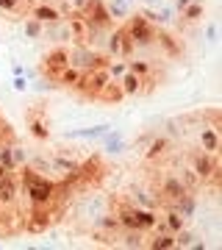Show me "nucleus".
<instances>
[{"label":"nucleus","instance_id":"nucleus-1","mask_svg":"<svg viewBox=\"0 0 222 250\" xmlns=\"http://www.w3.org/2000/svg\"><path fill=\"white\" fill-rule=\"evenodd\" d=\"M108 211L117 217V223L125 225V228H133V231H153L159 225V211H150V208H142L136 206L125 192H117V195L108 197Z\"/></svg>","mask_w":222,"mask_h":250},{"label":"nucleus","instance_id":"nucleus-2","mask_svg":"<svg viewBox=\"0 0 222 250\" xmlns=\"http://www.w3.org/2000/svg\"><path fill=\"white\" fill-rule=\"evenodd\" d=\"M108 175H111V164H108L100 153H86V156L81 159V164L72 170V178H75L78 195H86V192L100 189Z\"/></svg>","mask_w":222,"mask_h":250},{"label":"nucleus","instance_id":"nucleus-3","mask_svg":"<svg viewBox=\"0 0 222 250\" xmlns=\"http://www.w3.org/2000/svg\"><path fill=\"white\" fill-rule=\"evenodd\" d=\"M120 28L128 34V39L133 42L136 50H153V39H156V28L159 25H153L142 11H131V14L120 22Z\"/></svg>","mask_w":222,"mask_h":250},{"label":"nucleus","instance_id":"nucleus-4","mask_svg":"<svg viewBox=\"0 0 222 250\" xmlns=\"http://www.w3.org/2000/svg\"><path fill=\"white\" fill-rule=\"evenodd\" d=\"M128 70L139 78V83H142V92H139V98H147V95H153V92L159 89L161 83H164V70H161L159 64L153 62H144V59H128Z\"/></svg>","mask_w":222,"mask_h":250},{"label":"nucleus","instance_id":"nucleus-5","mask_svg":"<svg viewBox=\"0 0 222 250\" xmlns=\"http://www.w3.org/2000/svg\"><path fill=\"white\" fill-rule=\"evenodd\" d=\"M153 50H159L161 59H169V62H183L186 59V42L181 31H169V28L159 25L156 28V39H153Z\"/></svg>","mask_w":222,"mask_h":250},{"label":"nucleus","instance_id":"nucleus-6","mask_svg":"<svg viewBox=\"0 0 222 250\" xmlns=\"http://www.w3.org/2000/svg\"><path fill=\"white\" fill-rule=\"evenodd\" d=\"M67 67H70V62H67V45H56L42 56V62H39V75H42L50 86H59V78L64 75Z\"/></svg>","mask_w":222,"mask_h":250},{"label":"nucleus","instance_id":"nucleus-7","mask_svg":"<svg viewBox=\"0 0 222 250\" xmlns=\"http://www.w3.org/2000/svg\"><path fill=\"white\" fill-rule=\"evenodd\" d=\"M25 125L36 142H47L50 139V108H47V103H42V100L31 103L25 108Z\"/></svg>","mask_w":222,"mask_h":250},{"label":"nucleus","instance_id":"nucleus-8","mask_svg":"<svg viewBox=\"0 0 222 250\" xmlns=\"http://www.w3.org/2000/svg\"><path fill=\"white\" fill-rule=\"evenodd\" d=\"M36 0H0V14L9 22H22L31 14Z\"/></svg>","mask_w":222,"mask_h":250},{"label":"nucleus","instance_id":"nucleus-9","mask_svg":"<svg viewBox=\"0 0 222 250\" xmlns=\"http://www.w3.org/2000/svg\"><path fill=\"white\" fill-rule=\"evenodd\" d=\"M125 98V92L122 86H120V81L117 78H108L106 83H103V89L98 92V98H95V103H103V106H120Z\"/></svg>","mask_w":222,"mask_h":250},{"label":"nucleus","instance_id":"nucleus-10","mask_svg":"<svg viewBox=\"0 0 222 250\" xmlns=\"http://www.w3.org/2000/svg\"><path fill=\"white\" fill-rule=\"evenodd\" d=\"M197 147L208 153H220V125H200L197 131Z\"/></svg>","mask_w":222,"mask_h":250},{"label":"nucleus","instance_id":"nucleus-11","mask_svg":"<svg viewBox=\"0 0 222 250\" xmlns=\"http://www.w3.org/2000/svg\"><path fill=\"white\" fill-rule=\"evenodd\" d=\"M28 17H34V20H39L42 25H47V22H56V20H61V11L56 9V6H50V3H39V0H36Z\"/></svg>","mask_w":222,"mask_h":250},{"label":"nucleus","instance_id":"nucleus-12","mask_svg":"<svg viewBox=\"0 0 222 250\" xmlns=\"http://www.w3.org/2000/svg\"><path fill=\"white\" fill-rule=\"evenodd\" d=\"M106 9H108V14H111L114 22H122L131 14V3H125V0H106Z\"/></svg>","mask_w":222,"mask_h":250},{"label":"nucleus","instance_id":"nucleus-13","mask_svg":"<svg viewBox=\"0 0 222 250\" xmlns=\"http://www.w3.org/2000/svg\"><path fill=\"white\" fill-rule=\"evenodd\" d=\"M22 22H25V34L31 36V39H42V31H44V25L39 22V20H34V17H25Z\"/></svg>","mask_w":222,"mask_h":250},{"label":"nucleus","instance_id":"nucleus-14","mask_svg":"<svg viewBox=\"0 0 222 250\" xmlns=\"http://www.w3.org/2000/svg\"><path fill=\"white\" fill-rule=\"evenodd\" d=\"M125 3H136V0H125Z\"/></svg>","mask_w":222,"mask_h":250}]
</instances>
